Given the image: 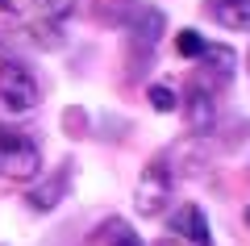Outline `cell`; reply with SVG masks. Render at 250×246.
Wrapping results in <instances>:
<instances>
[{"label":"cell","instance_id":"obj_1","mask_svg":"<svg viewBox=\"0 0 250 246\" xmlns=\"http://www.w3.org/2000/svg\"><path fill=\"white\" fill-rule=\"evenodd\" d=\"M42 171V150L29 138L25 130H13V125H0V176L9 179H34Z\"/></svg>","mask_w":250,"mask_h":246},{"label":"cell","instance_id":"obj_2","mask_svg":"<svg viewBox=\"0 0 250 246\" xmlns=\"http://www.w3.org/2000/svg\"><path fill=\"white\" fill-rule=\"evenodd\" d=\"M38 100H42V84H38L34 71L17 59L0 63V109L4 113H29V109H38Z\"/></svg>","mask_w":250,"mask_h":246},{"label":"cell","instance_id":"obj_3","mask_svg":"<svg viewBox=\"0 0 250 246\" xmlns=\"http://www.w3.org/2000/svg\"><path fill=\"white\" fill-rule=\"evenodd\" d=\"M167 201H171V171H167V163H150L142 171V184H138V213L159 217L167 209Z\"/></svg>","mask_w":250,"mask_h":246},{"label":"cell","instance_id":"obj_4","mask_svg":"<svg viewBox=\"0 0 250 246\" xmlns=\"http://www.w3.org/2000/svg\"><path fill=\"white\" fill-rule=\"evenodd\" d=\"M233 63H238V54H233L229 46H208L196 59V79L208 84V88H225L233 79Z\"/></svg>","mask_w":250,"mask_h":246},{"label":"cell","instance_id":"obj_5","mask_svg":"<svg viewBox=\"0 0 250 246\" xmlns=\"http://www.w3.org/2000/svg\"><path fill=\"white\" fill-rule=\"evenodd\" d=\"M167 229L175 238H184V242H192V246H213L208 221H205V213H200L196 204H179V209L167 217Z\"/></svg>","mask_w":250,"mask_h":246},{"label":"cell","instance_id":"obj_6","mask_svg":"<svg viewBox=\"0 0 250 246\" xmlns=\"http://www.w3.org/2000/svg\"><path fill=\"white\" fill-rule=\"evenodd\" d=\"M129 25V38H134V63L142 54H150L159 46V34H163V13L159 9H134V17L125 21Z\"/></svg>","mask_w":250,"mask_h":246},{"label":"cell","instance_id":"obj_7","mask_svg":"<svg viewBox=\"0 0 250 246\" xmlns=\"http://www.w3.org/2000/svg\"><path fill=\"white\" fill-rule=\"evenodd\" d=\"M184 113H188V121L196 125V130H208L213 117H217V88H208V84H200V79L192 75V84H188V92H184Z\"/></svg>","mask_w":250,"mask_h":246},{"label":"cell","instance_id":"obj_8","mask_svg":"<svg viewBox=\"0 0 250 246\" xmlns=\"http://www.w3.org/2000/svg\"><path fill=\"white\" fill-rule=\"evenodd\" d=\"M205 9L225 29H250V0H205Z\"/></svg>","mask_w":250,"mask_h":246},{"label":"cell","instance_id":"obj_9","mask_svg":"<svg viewBox=\"0 0 250 246\" xmlns=\"http://www.w3.org/2000/svg\"><path fill=\"white\" fill-rule=\"evenodd\" d=\"M104 246H142V238L125 225V221H108L104 225Z\"/></svg>","mask_w":250,"mask_h":246},{"label":"cell","instance_id":"obj_10","mask_svg":"<svg viewBox=\"0 0 250 246\" xmlns=\"http://www.w3.org/2000/svg\"><path fill=\"white\" fill-rule=\"evenodd\" d=\"M175 50L184 54V59H200V54L208 50V42H205V38L196 34V29H184V34L175 38Z\"/></svg>","mask_w":250,"mask_h":246},{"label":"cell","instance_id":"obj_11","mask_svg":"<svg viewBox=\"0 0 250 246\" xmlns=\"http://www.w3.org/2000/svg\"><path fill=\"white\" fill-rule=\"evenodd\" d=\"M62 179H67V176H62ZM62 179H59L54 188H38V192L29 196V201H34V209H54V204H59V196H62Z\"/></svg>","mask_w":250,"mask_h":246},{"label":"cell","instance_id":"obj_12","mask_svg":"<svg viewBox=\"0 0 250 246\" xmlns=\"http://www.w3.org/2000/svg\"><path fill=\"white\" fill-rule=\"evenodd\" d=\"M150 105L159 109V113H171V109H175V92H171L167 84H154L150 88Z\"/></svg>","mask_w":250,"mask_h":246},{"label":"cell","instance_id":"obj_13","mask_svg":"<svg viewBox=\"0 0 250 246\" xmlns=\"http://www.w3.org/2000/svg\"><path fill=\"white\" fill-rule=\"evenodd\" d=\"M0 9H4V13H29V9H34V0H0Z\"/></svg>","mask_w":250,"mask_h":246},{"label":"cell","instance_id":"obj_14","mask_svg":"<svg viewBox=\"0 0 250 246\" xmlns=\"http://www.w3.org/2000/svg\"><path fill=\"white\" fill-rule=\"evenodd\" d=\"M108 4H117V9H134V0H100V13L108 17Z\"/></svg>","mask_w":250,"mask_h":246},{"label":"cell","instance_id":"obj_15","mask_svg":"<svg viewBox=\"0 0 250 246\" xmlns=\"http://www.w3.org/2000/svg\"><path fill=\"white\" fill-rule=\"evenodd\" d=\"M154 246H184V242H171V238H167V242H154Z\"/></svg>","mask_w":250,"mask_h":246},{"label":"cell","instance_id":"obj_16","mask_svg":"<svg viewBox=\"0 0 250 246\" xmlns=\"http://www.w3.org/2000/svg\"><path fill=\"white\" fill-rule=\"evenodd\" d=\"M246 221H250V209H246Z\"/></svg>","mask_w":250,"mask_h":246}]
</instances>
